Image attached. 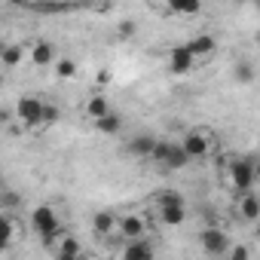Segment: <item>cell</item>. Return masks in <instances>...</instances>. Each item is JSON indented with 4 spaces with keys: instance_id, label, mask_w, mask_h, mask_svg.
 Instances as JSON below:
<instances>
[{
    "instance_id": "22",
    "label": "cell",
    "mask_w": 260,
    "mask_h": 260,
    "mask_svg": "<svg viewBox=\"0 0 260 260\" xmlns=\"http://www.w3.org/2000/svg\"><path fill=\"white\" fill-rule=\"evenodd\" d=\"M28 10L46 16V13H68L74 10V4H68V0H34V4H28Z\"/></svg>"
},
{
    "instance_id": "31",
    "label": "cell",
    "mask_w": 260,
    "mask_h": 260,
    "mask_svg": "<svg viewBox=\"0 0 260 260\" xmlns=\"http://www.w3.org/2000/svg\"><path fill=\"white\" fill-rule=\"evenodd\" d=\"M0 83H4V77H0Z\"/></svg>"
},
{
    "instance_id": "17",
    "label": "cell",
    "mask_w": 260,
    "mask_h": 260,
    "mask_svg": "<svg viewBox=\"0 0 260 260\" xmlns=\"http://www.w3.org/2000/svg\"><path fill=\"white\" fill-rule=\"evenodd\" d=\"M25 58V46L22 43H0V64L4 68H19Z\"/></svg>"
},
{
    "instance_id": "29",
    "label": "cell",
    "mask_w": 260,
    "mask_h": 260,
    "mask_svg": "<svg viewBox=\"0 0 260 260\" xmlns=\"http://www.w3.org/2000/svg\"><path fill=\"white\" fill-rule=\"evenodd\" d=\"M16 4H19V7H28V4H34V0H16Z\"/></svg>"
},
{
    "instance_id": "21",
    "label": "cell",
    "mask_w": 260,
    "mask_h": 260,
    "mask_svg": "<svg viewBox=\"0 0 260 260\" xmlns=\"http://www.w3.org/2000/svg\"><path fill=\"white\" fill-rule=\"evenodd\" d=\"M22 205H25V196H22L19 190H13V187H4V190H0V211L13 214V211H19Z\"/></svg>"
},
{
    "instance_id": "3",
    "label": "cell",
    "mask_w": 260,
    "mask_h": 260,
    "mask_svg": "<svg viewBox=\"0 0 260 260\" xmlns=\"http://www.w3.org/2000/svg\"><path fill=\"white\" fill-rule=\"evenodd\" d=\"M150 162H159L162 169H169V172H178V169H187L190 156L184 153L181 141L156 138V144H153V150H150Z\"/></svg>"
},
{
    "instance_id": "23",
    "label": "cell",
    "mask_w": 260,
    "mask_h": 260,
    "mask_svg": "<svg viewBox=\"0 0 260 260\" xmlns=\"http://www.w3.org/2000/svg\"><path fill=\"white\" fill-rule=\"evenodd\" d=\"M166 10L175 16H196L202 10V0H166Z\"/></svg>"
},
{
    "instance_id": "28",
    "label": "cell",
    "mask_w": 260,
    "mask_h": 260,
    "mask_svg": "<svg viewBox=\"0 0 260 260\" xmlns=\"http://www.w3.org/2000/svg\"><path fill=\"white\" fill-rule=\"evenodd\" d=\"M135 31H138V25H135V22H122V25H119V37H122V40H128Z\"/></svg>"
},
{
    "instance_id": "18",
    "label": "cell",
    "mask_w": 260,
    "mask_h": 260,
    "mask_svg": "<svg viewBox=\"0 0 260 260\" xmlns=\"http://www.w3.org/2000/svg\"><path fill=\"white\" fill-rule=\"evenodd\" d=\"M83 110H86V116H89V119H98V116H104L107 110H113V104H110V98H107V95L95 92V95H89V98H86V107H83Z\"/></svg>"
},
{
    "instance_id": "20",
    "label": "cell",
    "mask_w": 260,
    "mask_h": 260,
    "mask_svg": "<svg viewBox=\"0 0 260 260\" xmlns=\"http://www.w3.org/2000/svg\"><path fill=\"white\" fill-rule=\"evenodd\" d=\"M31 61L40 64V68L52 64V61H55V46H52L49 40H37V43L31 46Z\"/></svg>"
},
{
    "instance_id": "25",
    "label": "cell",
    "mask_w": 260,
    "mask_h": 260,
    "mask_svg": "<svg viewBox=\"0 0 260 260\" xmlns=\"http://www.w3.org/2000/svg\"><path fill=\"white\" fill-rule=\"evenodd\" d=\"M55 74H58L61 80H71V77L77 74V61H74V58H61V61L55 64Z\"/></svg>"
},
{
    "instance_id": "15",
    "label": "cell",
    "mask_w": 260,
    "mask_h": 260,
    "mask_svg": "<svg viewBox=\"0 0 260 260\" xmlns=\"http://www.w3.org/2000/svg\"><path fill=\"white\" fill-rule=\"evenodd\" d=\"M16 236H19V223L13 220V214L0 211V254L10 251V245H13V239H16Z\"/></svg>"
},
{
    "instance_id": "19",
    "label": "cell",
    "mask_w": 260,
    "mask_h": 260,
    "mask_svg": "<svg viewBox=\"0 0 260 260\" xmlns=\"http://www.w3.org/2000/svg\"><path fill=\"white\" fill-rule=\"evenodd\" d=\"M187 49H190L196 58H205V55H211V52L217 49V40H214L211 34H199V37L187 40Z\"/></svg>"
},
{
    "instance_id": "7",
    "label": "cell",
    "mask_w": 260,
    "mask_h": 260,
    "mask_svg": "<svg viewBox=\"0 0 260 260\" xmlns=\"http://www.w3.org/2000/svg\"><path fill=\"white\" fill-rule=\"evenodd\" d=\"M199 248L208 254V257H223L230 251V236L220 230V226H205L199 233Z\"/></svg>"
},
{
    "instance_id": "16",
    "label": "cell",
    "mask_w": 260,
    "mask_h": 260,
    "mask_svg": "<svg viewBox=\"0 0 260 260\" xmlns=\"http://www.w3.org/2000/svg\"><path fill=\"white\" fill-rule=\"evenodd\" d=\"M52 251H55V257L71 260V257H80V254H83V245H80L71 233H61V236H58V245H55Z\"/></svg>"
},
{
    "instance_id": "26",
    "label": "cell",
    "mask_w": 260,
    "mask_h": 260,
    "mask_svg": "<svg viewBox=\"0 0 260 260\" xmlns=\"http://www.w3.org/2000/svg\"><path fill=\"white\" fill-rule=\"evenodd\" d=\"M55 119H58V107L46 101V104H43V125H46V122H55Z\"/></svg>"
},
{
    "instance_id": "1",
    "label": "cell",
    "mask_w": 260,
    "mask_h": 260,
    "mask_svg": "<svg viewBox=\"0 0 260 260\" xmlns=\"http://www.w3.org/2000/svg\"><path fill=\"white\" fill-rule=\"evenodd\" d=\"M153 205H156V217L166 223V226H181L187 220V202L181 193L175 190H162L153 196Z\"/></svg>"
},
{
    "instance_id": "11",
    "label": "cell",
    "mask_w": 260,
    "mask_h": 260,
    "mask_svg": "<svg viewBox=\"0 0 260 260\" xmlns=\"http://www.w3.org/2000/svg\"><path fill=\"white\" fill-rule=\"evenodd\" d=\"M153 144H156V135H150V132H141V135H135V138H128V144H125V153H128V156H135V159H150V150H153Z\"/></svg>"
},
{
    "instance_id": "13",
    "label": "cell",
    "mask_w": 260,
    "mask_h": 260,
    "mask_svg": "<svg viewBox=\"0 0 260 260\" xmlns=\"http://www.w3.org/2000/svg\"><path fill=\"white\" fill-rule=\"evenodd\" d=\"M236 211H239L242 220H248V223L260 220V199H257V193H254V190L239 193V205H236Z\"/></svg>"
},
{
    "instance_id": "9",
    "label": "cell",
    "mask_w": 260,
    "mask_h": 260,
    "mask_svg": "<svg viewBox=\"0 0 260 260\" xmlns=\"http://www.w3.org/2000/svg\"><path fill=\"white\" fill-rule=\"evenodd\" d=\"M193 68H196V55L187 49V43H184V46L169 49V71H172V74L184 77V74H190Z\"/></svg>"
},
{
    "instance_id": "5",
    "label": "cell",
    "mask_w": 260,
    "mask_h": 260,
    "mask_svg": "<svg viewBox=\"0 0 260 260\" xmlns=\"http://www.w3.org/2000/svg\"><path fill=\"white\" fill-rule=\"evenodd\" d=\"M181 147H184V153L190 159H205L214 150V135L205 132V128H190V132L184 135V141H181Z\"/></svg>"
},
{
    "instance_id": "14",
    "label": "cell",
    "mask_w": 260,
    "mask_h": 260,
    "mask_svg": "<svg viewBox=\"0 0 260 260\" xmlns=\"http://www.w3.org/2000/svg\"><path fill=\"white\" fill-rule=\"evenodd\" d=\"M92 122H95V128H98V135H107V138H113V135L122 132V116H119L116 110H107L104 116H98V119H92Z\"/></svg>"
},
{
    "instance_id": "8",
    "label": "cell",
    "mask_w": 260,
    "mask_h": 260,
    "mask_svg": "<svg viewBox=\"0 0 260 260\" xmlns=\"http://www.w3.org/2000/svg\"><path fill=\"white\" fill-rule=\"evenodd\" d=\"M116 236H119V239H138V236H147V220H144L138 211L119 214V217H116Z\"/></svg>"
},
{
    "instance_id": "12",
    "label": "cell",
    "mask_w": 260,
    "mask_h": 260,
    "mask_svg": "<svg viewBox=\"0 0 260 260\" xmlns=\"http://www.w3.org/2000/svg\"><path fill=\"white\" fill-rule=\"evenodd\" d=\"M116 211H110V208H101V211H95V217H92V233L98 236V239H107V236H113L116 233Z\"/></svg>"
},
{
    "instance_id": "10",
    "label": "cell",
    "mask_w": 260,
    "mask_h": 260,
    "mask_svg": "<svg viewBox=\"0 0 260 260\" xmlns=\"http://www.w3.org/2000/svg\"><path fill=\"white\" fill-rule=\"evenodd\" d=\"M153 254H156V248L147 242V236L125 239V245H122V257H125V260H150Z\"/></svg>"
},
{
    "instance_id": "27",
    "label": "cell",
    "mask_w": 260,
    "mask_h": 260,
    "mask_svg": "<svg viewBox=\"0 0 260 260\" xmlns=\"http://www.w3.org/2000/svg\"><path fill=\"white\" fill-rule=\"evenodd\" d=\"M226 254H230V257H233V260H248V257H251V251H248V248H245V245H236V248H230V251H226Z\"/></svg>"
},
{
    "instance_id": "4",
    "label": "cell",
    "mask_w": 260,
    "mask_h": 260,
    "mask_svg": "<svg viewBox=\"0 0 260 260\" xmlns=\"http://www.w3.org/2000/svg\"><path fill=\"white\" fill-rule=\"evenodd\" d=\"M226 178H230V187H233L236 193L254 190V181H257L254 156H233L230 166H226Z\"/></svg>"
},
{
    "instance_id": "6",
    "label": "cell",
    "mask_w": 260,
    "mask_h": 260,
    "mask_svg": "<svg viewBox=\"0 0 260 260\" xmlns=\"http://www.w3.org/2000/svg\"><path fill=\"white\" fill-rule=\"evenodd\" d=\"M43 98L37 95H22L16 101V119L25 122V125H43Z\"/></svg>"
},
{
    "instance_id": "24",
    "label": "cell",
    "mask_w": 260,
    "mask_h": 260,
    "mask_svg": "<svg viewBox=\"0 0 260 260\" xmlns=\"http://www.w3.org/2000/svg\"><path fill=\"white\" fill-rule=\"evenodd\" d=\"M233 77H236V83H242V86H248V83H254V64H251L248 58H242V61H236V68H233Z\"/></svg>"
},
{
    "instance_id": "30",
    "label": "cell",
    "mask_w": 260,
    "mask_h": 260,
    "mask_svg": "<svg viewBox=\"0 0 260 260\" xmlns=\"http://www.w3.org/2000/svg\"><path fill=\"white\" fill-rule=\"evenodd\" d=\"M4 187H7V181H4V175H0V190H4Z\"/></svg>"
},
{
    "instance_id": "2",
    "label": "cell",
    "mask_w": 260,
    "mask_h": 260,
    "mask_svg": "<svg viewBox=\"0 0 260 260\" xmlns=\"http://www.w3.org/2000/svg\"><path fill=\"white\" fill-rule=\"evenodd\" d=\"M31 226H34V233L43 239V245H55V239L64 233V226H61V220H58V211L52 208V205H40V208H34L31 211Z\"/></svg>"
}]
</instances>
